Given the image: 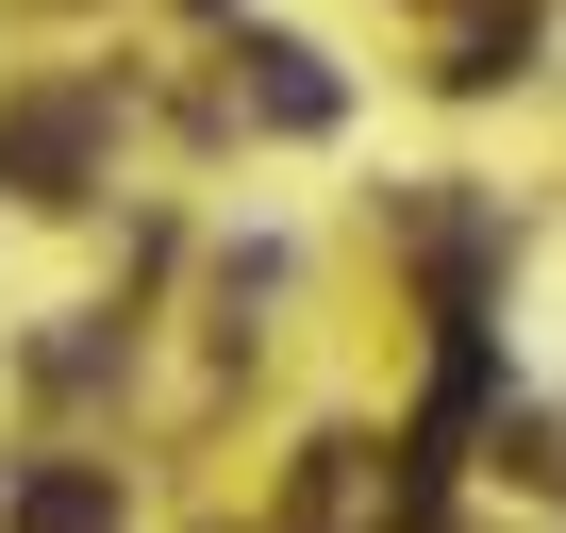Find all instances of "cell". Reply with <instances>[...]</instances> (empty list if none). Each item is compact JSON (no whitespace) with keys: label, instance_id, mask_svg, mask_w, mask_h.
Here are the masks:
<instances>
[{"label":"cell","instance_id":"1","mask_svg":"<svg viewBox=\"0 0 566 533\" xmlns=\"http://www.w3.org/2000/svg\"><path fill=\"white\" fill-rule=\"evenodd\" d=\"M84 150H101L84 101H18V134H0V167H18L34 200H84Z\"/></svg>","mask_w":566,"mask_h":533},{"label":"cell","instance_id":"2","mask_svg":"<svg viewBox=\"0 0 566 533\" xmlns=\"http://www.w3.org/2000/svg\"><path fill=\"white\" fill-rule=\"evenodd\" d=\"M250 117H266V134H334V67H317L301 34H250Z\"/></svg>","mask_w":566,"mask_h":533},{"label":"cell","instance_id":"3","mask_svg":"<svg viewBox=\"0 0 566 533\" xmlns=\"http://www.w3.org/2000/svg\"><path fill=\"white\" fill-rule=\"evenodd\" d=\"M301 533H367V450H317L301 467Z\"/></svg>","mask_w":566,"mask_h":533},{"label":"cell","instance_id":"4","mask_svg":"<svg viewBox=\"0 0 566 533\" xmlns=\"http://www.w3.org/2000/svg\"><path fill=\"white\" fill-rule=\"evenodd\" d=\"M18 516H34V533H101V516H117V483H101V467H51Z\"/></svg>","mask_w":566,"mask_h":533}]
</instances>
